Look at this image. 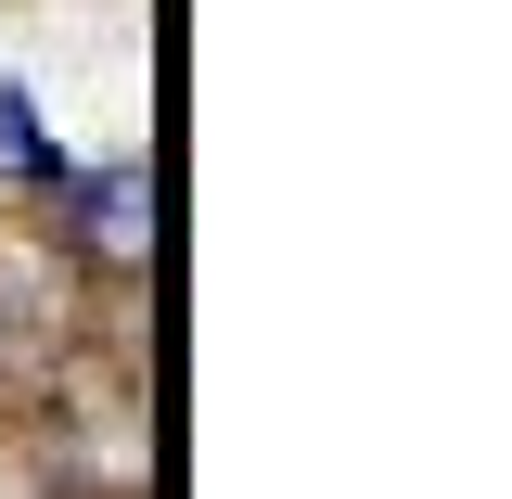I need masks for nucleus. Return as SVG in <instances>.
Wrapping results in <instances>:
<instances>
[{"label": "nucleus", "mask_w": 512, "mask_h": 499, "mask_svg": "<svg viewBox=\"0 0 512 499\" xmlns=\"http://www.w3.org/2000/svg\"><path fill=\"white\" fill-rule=\"evenodd\" d=\"M64 244L90 269H154L167 256V180L154 167H90L77 205H64Z\"/></svg>", "instance_id": "f257e3e1"}]
</instances>
